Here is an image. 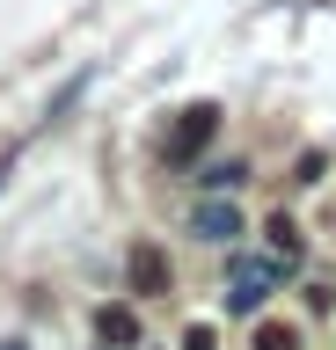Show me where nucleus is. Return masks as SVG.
I'll use <instances>...</instances> for the list:
<instances>
[{"mask_svg": "<svg viewBox=\"0 0 336 350\" xmlns=\"http://www.w3.org/2000/svg\"><path fill=\"white\" fill-rule=\"evenodd\" d=\"M198 183L212 197H227V190H242V183H248V161H212V168H198Z\"/></svg>", "mask_w": 336, "mask_h": 350, "instance_id": "nucleus-7", "label": "nucleus"}, {"mask_svg": "<svg viewBox=\"0 0 336 350\" xmlns=\"http://www.w3.org/2000/svg\"><path fill=\"white\" fill-rule=\"evenodd\" d=\"M212 139H220V109H212V103H190V109H176V124H168V139H161V161L183 168V161L205 153Z\"/></svg>", "mask_w": 336, "mask_h": 350, "instance_id": "nucleus-1", "label": "nucleus"}, {"mask_svg": "<svg viewBox=\"0 0 336 350\" xmlns=\"http://www.w3.org/2000/svg\"><path fill=\"white\" fill-rule=\"evenodd\" d=\"M139 336H146V321H139V306H132V299H103V306H95V343L139 350Z\"/></svg>", "mask_w": 336, "mask_h": 350, "instance_id": "nucleus-4", "label": "nucleus"}, {"mask_svg": "<svg viewBox=\"0 0 336 350\" xmlns=\"http://www.w3.org/2000/svg\"><path fill=\"white\" fill-rule=\"evenodd\" d=\"M263 299H270L263 284H234V292H227V314H256Z\"/></svg>", "mask_w": 336, "mask_h": 350, "instance_id": "nucleus-10", "label": "nucleus"}, {"mask_svg": "<svg viewBox=\"0 0 336 350\" xmlns=\"http://www.w3.org/2000/svg\"><path fill=\"white\" fill-rule=\"evenodd\" d=\"M190 234L212 241V248H234V234H248V226H242V212H234L227 197H198V204H190Z\"/></svg>", "mask_w": 336, "mask_h": 350, "instance_id": "nucleus-3", "label": "nucleus"}, {"mask_svg": "<svg viewBox=\"0 0 336 350\" xmlns=\"http://www.w3.org/2000/svg\"><path fill=\"white\" fill-rule=\"evenodd\" d=\"M263 241H270V256L285 262V270L307 256V234H300V219H292V212H270V219H263Z\"/></svg>", "mask_w": 336, "mask_h": 350, "instance_id": "nucleus-5", "label": "nucleus"}, {"mask_svg": "<svg viewBox=\"0 0 336 350\" xmlns=\"http://www.w3.org/2000/svg\"><path fill=\"white\" fill-rule=\"evenodd\" d=\"M322 175H329V153H322V146H314V153H300V161H292V183H300V190H314Z\"/></svg>", "mask_w": 336, "mask_h": 350, "instance_id": "nucleus-8", "label": "nucleus"}, {"mask_svg": "<svg viewBox=\"0 0 336 350\" xmlns=\"http://www.w3.org/2000/svg\"><path fill=\"white\" fill-rule=\"evenodd\" d=\"M0 350H15V343H0Z\"/></svg>", "mask_w": 336, "mask_h": 350, "instance_id": "nucleus-12", "label": "nucleus"}, {"mask_svg": "<svg viewBox=\"0 0 336 350\" xmlns=\"http://www.w3.org/2000/svg\"><path fill=\"white\" fill-rule=\"evenodd\" d=\"M125 284H132L139 299H168L176 270H168V256H161L154 241H132V256H125Z\"/></svg>", "mask_w": 336, "mask_h": 350, "instance_id": "nucleus-2", "label": "nucleus"}, {"mask_svg": "<svg viewBox=\"0 0 336 350\" xmlns=\"http://www.w3.org/2000/svg\"><path fill=\"white\" fill-rule=\"evenodd\" d=\"M300 306L307 314H336V284H300Z\"/></svg>", "mask_w": 336, "mask_h": 350, "instance_id": "nucleus-11", "label": "nucleus"}, {"mask_svg": "<svg viewBox=\"0 0 336 350\" xmlns=\"http://www.w3.org/2000/svg\"><path fill=\"white\" fill-rule=\"evenodd\" d=\"M248 350H307V343H300L292 321H256V328H248Z\"/></svg>", "mask_w": 336, "mask_h": 350, "instance_id": "nucleus-6", "label": "nucleus"}, {"mask_svg": "<svg viewBox=\"0 0 336 350\" xmlns=\"http://www.w3.org/2000/svg\"><path fill=\"white\" fill-rule=\"evenodd\" d=\"M176 350H220V328H212V321H183Z\"/></svg>", "mask_w": 336, "mask_h": 350, "instance_id": "nucleus-9", "label": "nucleus"}]
</instances>
